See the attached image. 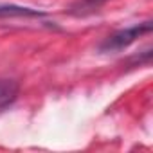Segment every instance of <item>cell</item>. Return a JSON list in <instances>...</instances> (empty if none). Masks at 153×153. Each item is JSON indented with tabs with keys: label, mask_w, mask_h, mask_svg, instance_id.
Wrapping results in <instances>:
<instances>
[{
	"label": "cell",
	"mask_w": 153,
	"mask_h": 153,
	"mask_svg": "<svg viewBox=\"0 0 153 153\" xmlns=\"http://www.w3.org/2000/svg\"><path fill=\"white\" fill-rule=\"evenodd\" d=\"M149 31H151V22L149 20H146L142 24H135V25L124 27V29H119V31H115L114 34H110V36H106L103 40V43L99 45V51L101 52L123 51L128 45H131L137 38H140L142 34H148Z\"/></svg>",
	"instance_id": "1"
},
{
	"label": "cell",
	"mask_w": 153,
	"mask_h": 153,
	"mask_svg": "<svg viewBox=\"0 0 153 153\" xmlns=\"http://www.w3.org/2000/svg\"><path fill=\"white\" fill-rule=\"evenodd\" d=\"M20 94V85L15 79H0V114L9 108Z\"/></svg>",
	"instance_id": "2"
},
{
	"label": "cell",
	"mask_w": 153,
	"mask_h": 153,
	"mask_svg": "<svg viewBox=\"0 0 153 153\" xmlns=\"http://www.w3.org/2000/svg\"><path fill=\"white\" fill-rule=\"evenodd\" d=\"M45 13L40 9L18 6V4H4L0 2V18H15V16H43Z\"/></svg>",
	"instance_id": "3"
},
{
	"label": "cell",
	"mask_w": 153,
	"mask_h": 153,
	"mask_svg": "<svg viewBox=\"0 0 153 153\" xmlns=\"http://www.w3.org/2000/svg\"><path fill=\"white\" fill-rule=\"evenodd\" d=\"M105 2H108V0H78V2L70 7V13H74V15H87V13H92L97 7H101Z\"/></svg>",
	"instance_id": "4"
}]
</instances>
